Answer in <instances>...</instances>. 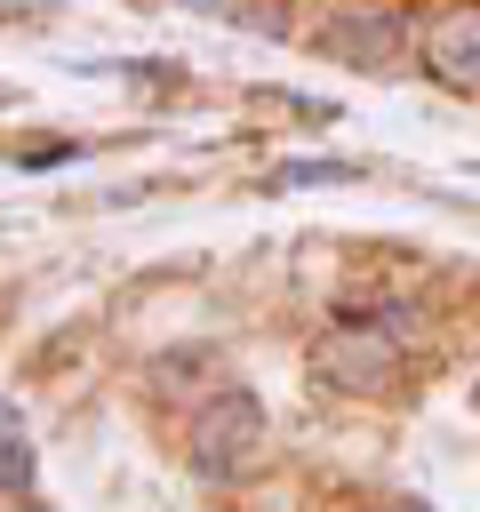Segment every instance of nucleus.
<instances>
[{
  "mask_svg": "<svg viewBox=\"0 0 480 512\" xmlns=\"http://www.w3.org/2000/svg\"><path fill=\"white\" fill-rule=\"evenodd\" d=\"M256 456H264V408H256V392L224 384L192 416V472L200 480H240V472H256Z\"/></svg>",
  "mask_w": 480,
  "mask_h": 512,
  "instance_id": "obj_1",
  "label": "nucleus"
},
{
  "mask_svg": "<svg viewBox=\"0 0 480 512\" xmlns=\"http://www.w3.org/2000/svg\"><path fill=\"white\" fill-rule=\"evenodd\" d=\"M312 368H320L328 384H344V392H376V384L400 376V344H392L384 328H368V320H336V328L312 344Z\"/></svg>",
  "mask_w": 480,
  "mask_h": 512,
  "instance_id": "obj_2",
  "label": "nucleus"
},
{
  "mask_svg": "<svg viewBox=\"0 0 480 512\" xmlns=\"http://www.w3.org/2000/svg\"><path fill=\"white\" fill-rule=\"evenodd\" d=\"M320 48L336 64H352V72H392L400 48H408V24L384 16V8H352V16H328L320 24Z\"/></svg>",
  "mask_w": 480,
  "mask_h": 512,
  "instance_id": "obj_3",
  "label": "nucleus"
},
{
  "mask_svg": "<svg viewBox=\"0 0 480 512\" xmlns=\"http://www.w3.org/2000/svg\"><path fill=\"white\" fill-rule=\"evenodd\" d=\"M432 80L480 88V8H456V16L432 32Z\"/></svg>",
  "mask_w": 480,
  "mask_h": 512,
  "instance_id": "obj_4",
  "label": "nucleus"
},
{
  "mask_svg": "<svg viewBox=\"0 0 480 512\" xmlns=\"http://www.w3.org/2000/svg\"><path fill=\"white\" fill-rule=\"evenodd\" d=\"M344 176H352L344 160H320V168H312V160H296V168H272V184H280V192H288V184H344Z\"/></svg>",
  "mask_w": 480,
  "mask_h": 512,
  "instance_id": "obj_5",
  "label": "nucleus"
},
{
  "mask_svg": "<svg viewBox=\"0 0 480 512\" xmlns=\"http://www.w3.org/2000/svg\"><path fill=\"white\" fill-rule=\"evenodd\" d=\"M384 512H432V504H384Z\"/></svg>",
  "mask_w": 480,
  "mask_h": 512,
  "instance_id": "obj_6",
  "label": "nucleus"
},
{
  "mask_svg": "<svg viewBox=\"0 0 480 512\" xmlns=\"http://www.w3.org/2000/svg\"><path fill=\"white\" fill-rule=\"evenodd\" d=\"M184 8H224V0H184Z\"/></svg>",
  "mask_w": 480,
  "mask_h": 512,
  "instance_id": "obj_7",
  "label": "nucleus"
}]
</instances>
